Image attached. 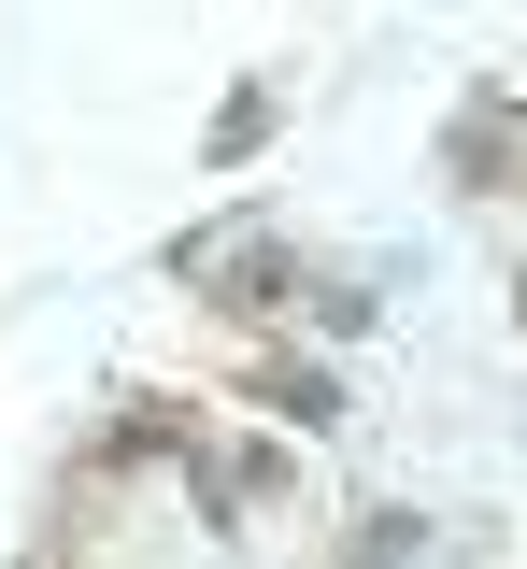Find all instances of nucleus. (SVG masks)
Instances as JSON below:
<instances>
[{
	"label": "nucleus",
	"instance_id": "1",
	"mask_svg": "<svg viewBox=\"0 0 527 569\" xmlns=\"http://www.w3.org/2000/svg\"><path fill=\"white\" fill-rule=\"evenodd\" d=\"M228 399H242V427H286V441H328V427L357 413V370L328 342H300V328H271V342L228 356Z\"/></svg>",
	"mask_w": 527,
	"mask_h": 569
},
{
	"label": "nucleus",
	"instance_id": "2",
	"mask_svg": "<svg viewBox=\"0 0 527 569\" xmlns=\"http://www.w3.org/2000/svg\"><path fill=\"white\" fill-rule=\"evenodd\" d=\"M443 186H456L470 213L527 200V100H514V86H470V100H456V129H443Z\"/></svg>",
	"mask_w": 527,
	"mask_h": 569
},
{
	"label": "nucleus",
	"instance_id": "3",
	"mask_svg": "<svg viewBox=\"0 0 527 569\" xmlns=\"http://www.w3.org/2000/svg\"><path fill=\"white\" fill-rule=\"evenodd\" d=\"M428 512H399V498H357L342 527H328V569H428Z\"/></svg>",
	"mask_w": 527,
	"mask_h": 569
},
{
	"label": "nucleus",
	"instance_id": "4",
	"mask_svg": "<svg viewBox=\"0 0 527 569\" xmlns=\"http://www.w3.org/2000/svg\"><path fill=\"white\" fill-rule=\"evenodd\" d=\"M271 129H286V86H271V71H242V86L215 100V129H200V171H242Z\"/></svg>",
	"mask_w": 527,
	"mask_h": 569
}]
</instances>
